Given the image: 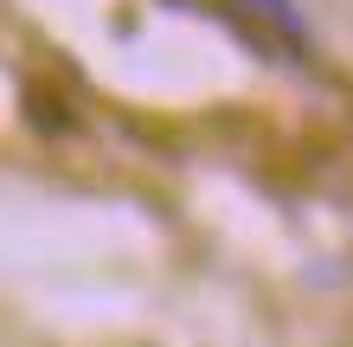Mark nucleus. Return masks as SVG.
<instances>
[{
  "label": "nucleus",
  "mask_w": 353,
  "mask_h": 347,
  "mask_svg": "<svg viewBox=\"0 0 353 347\" xmlns=\"http://www.w3.org/2000/svg\"><path fill=\"white\" fill-rule=\"evenodd\" d=\"M238 32H251L263 52H270V39L289 52H308V26H302L296 0H238Z\"/></svg>",
  "instance_id": "nucleus-1"
}]
</instances>
